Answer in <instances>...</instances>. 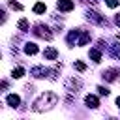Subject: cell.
Wrapping results in <instances>:
<instances>
[{
  "mask_svg": "<svg viewBox=\"0 0 120 120\" xmlns=\"http://www.w3.org/2000/svg\"><path fill=\"white\" fill-rule=\"evenodd\" d=\"M58 103V96L54 94V92H45V94H41L36 101H34V111L36 112H43L45 109H51L52 105H56Z\"/></svg>",
  "mask_w": 120,
  "mask_h": 120,
  "instance_id": "cell-1",
  "label": "cell"
},
{
  "mask_svg": "<svg viewBox=\"0 0 120 120\" xmlns=\"http://www.w3.org/2000/svg\"><path fill=\"white\" fill-rule=\"evenodd\" d=\"M30 73H32L34 77H38V79H41V77H49V75H51V79H54V73H56V71H52V69H45V68H41V66H36V68L30 69Z\"/></svg>",
  "mask_w": 120,
  "mask_h": 120,
  "instance_id": "cell-2",
  "label": "cell"
},
{
  "mask_svg": "<svg viewBox=\"0 0 120 120\" xmlns=\"http://www.w3.org/2000/svg\"><path fill=\"white\" fill-rule=\"evenodd\" d=\"M34 34L39 36V38H43V39H51V38H52V34L49 32V28H47L45 24H41V22L34 26Z\"/></svg>",
  "mask_w": 120,
  "mask_h": 120,
  "instance_id": "cell-3",
  "label": "cell"
},
{
  "mask_svg": "<svg viewBox=\"0 0 120 120\" xmlns=\"http://www.w3.org/2000/svg\"><path fill=\"white\" fill-rule=\"evenodd\" d=\"M86 19H88V21H92V22H96V24H101V26H105V24H107V19H105V17H101L99 13H96V11H86Z\"/></svg>",
  "mask_w": 120,
  "mask_h": 120,
  "instance_id": "cell-4",
  "label": "cell"
},
{
  "mask_svg": "<svg viewBox=\"0 0 120 120\" xmlns=\"http://www.w3.org/2000/svg\"><path fill=\"white\" fill-rule=\"evenodd\" d=\"M101 75H103V79H105V81H111V82H112V81H116V79H118L120 69H116V68H109V69H105Z\"/></svg>",
  "mask_w": 120,
  "mask_h": 120,
  "instance_id": "cell-5",
  "label": "cell"
},
{
  "mask_svg": "<svg viewBox=\"0 0 120 120\" xmlns=\"http://www.w3.org/2000/svg\"><path fill=\"white\" fill-rule=\"evenodd\" d=\"M56 8L60 11H71L75 8V4H73V0H58L56 2Z\"/></svg>",
  "mask_w": 120,
  "mask_h": 120,
  "instance_id": "cell-6",
  "label": "cell"
},
{
  "mask_svg": "<svg viewBox=\"0 0 120 120\" xmlns=\"http://www.w3.org/2000/svg\"><path fill=\"white\" fill-rule=\"evenodd\" d=\"M81 84H82V82H81L79 79H69V81L66 82V88H68L69 92H77V90L81 88Z\"/></svg>",
  "mask_w": 120,
  "mask_h": 120,
  "instance_id": "cell-7",
  "label": "cell"
},
{
  "mask_svg": "<svg viewBox=\"0 0 120 120\" xmlns=\"http://www.w3.org/2000/svg\"><path fill=\"white\" fill-rule=\"evenodd\" d=\"M6 103H8L9 107H19V105H21V98H19L17 94H9V96L6 98Z\"/></svg>",
  "mask_w": 120,
  "mask_h": 120,
  "instance_id": "cell-8",
  "label": "cell"
},
{
  "mask_svg": "<svg viewBox=\"0 0 120 120\" xmlns=\"http://www.w3.org/2000/svg\"><path fill=\"white\" fill-rule=\"evenodd\" d=\"M43 56H45L47 60H56V56H58V51H56L54 47H47V49L43 51Z\"/></svg>",
  "mask_w": 120,
  "mask_h": 120,
  "instance_id": "cell-9",
  "label": "cell"
},
{
  "mask_svg": "<svg viewBox=\"0 0 120 120\" xmlns=\"http://www.w3.org/2000/svg\"><path fill=\"white\" fill-rule=\"evenodd\" d=\"M84 103H86L88 107H92V109H96V107L99 105V99H98L96 96H92V94H88V96L84 98Z\"/></svg>",
  "mask_w": 120,
  "mask_h": 120,
  "instance_id": "cell-10",
  "label": "cell"
},
{
  "mask_svg": "<svg viewBox=\"0 0 120 120\" xmlns=\"http://www.w3.org/2000/svg\"><path fill=\"white\" fill-rule=\"evenodd\" d=\"M79 34H81V30H71V32H69V36H68V43H69V45H73V41L77 43V41H79V39H77V38H79Z\"/></svg>",
  "mask_w": 120,
  "mask_h": 120,
  "instance_id": "cell-11",
  "label": "cell"
},
{
  "mask_svg": "<svg viewBox=\"0 0 120 120\" xmlns=\"http://www.w3.org/2000/svg\"><path fill=\"white\" fill-rule=\"evenodd\" d=\"M24 52L26 54H36L38 52V45L36 43H26L24 45Z\"/></svg>",
  "mask_w": 120,
  "mask_h": 120,
  "instance_id": "cell-12",
  "label": "cell"
},
{
  "mask_svg": "<svg viewBox=\"0 0 120 120\" xmlns=\"http://www.w3.org/2000/svg\"><path fill=\"white\" fill-rule=\"evenodd\" d=\"M88 41H90V34L88 32H82L81 38H79V41H77V45H86Z\"/></svg>",
  "mask_w": 120,
  "mask_h": 120,
  "instance_id": "cell-13",
  "label": "cell"
},
{
  "mask_svg": "<svg viewBox=\"0 0 120 120\" xmlns=\"http://www.w3.org/2000/svg\"><path fill=\"white\" fill-rule=\"evenodd\" d=\"M90 58H92L94 62H101V52H99L98 49H90Z\"/></svg>",
  "mask_w": 120,
  "mask_h": 120,
  "instance_id": "cell-14",
  "label": "cell"
},
{
  "mask_svg": "<svg viewBox=\"0 0 120 120\" xmlns=\"http://www.w3.org/2000/svg\"><path fill=\"white\" fill-rule=\"evenodd\" d=\"M22 75H24V69L22 68H13V71H11V77L13 79H21Z\"/></svg>",
  "mask_w": 120,
  "mask_h": 120,
  "instance_id": "cell-15",
  "label": "cell"
},
{
  "mask_svg": "<svg viewBox=\"0 0 120 120\" xmlns=\"http://www.w3.org/2000/svg\"><path fill=\"white\" fill-rule=\"evenodd\" d=\"M45 9H47V6H45L43 2H38V4L34 6V13H45Z\"/></svg>",
  "mask_w": 120,
  "mask_h": 120,
  "instance_id": "cell-16",
  "label": "cell"
},
{
  "mask_svg": "<svg viewBox=\"0 0 120 120\" xmlns=\"http://www.w3.org/2000/svg\"><path fill=\"white\" fill-rule=\"evenodd\" d=\"M17 28L22 30V32H26V30H28V21H26V19H21V21L17 22Z\"/></svg>",
  "mask_w": 120,
  "mask_h": 120,
  "instance_id": "cell-17",
  "label": "cell"
},
{
  "mask_svg": "<svg viewBox=\"0 0 120 120\" xmlns=\"http://www.w3.org/2000/svg\"><path fill=\"white\" fill-rule=\"evenodd\" d=\"M75 69H77V71H84V69H86V64L77 60V62H75Z\"/></svg>",
  "mask_w": 120,
  "mask_h": 120,
  "instance_id": "cell-18",
  "label": "cell"
},
{
  "mask_svg": "<svg viewBox=\"0 0 120 120\" xmlns=\"http://www.w3.org/2000/svg\"><path fill=\"white\" fill-rule=\"evenodd\" d=\"M9 8H11V9H19V11L22 9V6H21L19 2H15V0H11V2H9Z\"/></svg>",
  "mask_w": 120,
  "mask_h": 120,
  "instance_id": "cell-19",
  "label": "cell"
},
{
  "mask_svg": "<svg viewBox=\"0 0 120 120\" xmlns=\"http://www.w3.org/2000/svg\"><path fill=\"white\" fill-rule=\"evenodd\" d=\"M105 4H107L109 8H116V6L120 4V0H105Z\"/></svg>",
  "mask_w": 120,
  "mask_h": 120,
  "instance_id": "cell-20",
  "label": "cell"
},
{
  "mask_svg": "<svg viewBox=\"0 0 120 120\" xmlns=\"http://www.w3.org/2000/svg\"><path fill=\"white\" fill-rule=\"evenodd\" d=\"M98 90H99V94H101V96H109V90H107L105 86H99Z\"/></svg>",
  "mask_w": 120,
  "mask_h": 120,
  "instance_id": "cell-21",
  "label": "cell"
},
{
  "mask_svg": "<svg viewBox=\"0 0 120 120\" xmlns=\"http://www.w3.org/2000/svg\"><path fill=\"white\" fill-rule=\"evenodd\" d=\"M114 21H116V24H120V15H116V19H114Z\"/></svg>",
  "mask_w": 120,
  "mask_h": 120,
  "instance_id": "cell-22",
  "label": "cell"
},
{
  "mask_svg": "<svg viewBox=\"0 0 120 120\" xmlns=\"http://www.w3.org/2000/svg\"><path fill=\"white\" fill-rule=\"evenodd\" d=\"M116 105H118V109H120V96L116 98Z\"/></svg>",
  "mask_w": 120,
  "mask_h": 120,
  "instance_id": "cell-23",
  "label": "cell"
},
{
  "mask_svg": "<svg viewBox=\"0 0 120 120\" xmlns=\"http://www.w3.org/2000/svg\"><path fill=\"white\" fill-rule=\"evenodd\" d=\"M84 2H90V4H98V0H84Z\"/></svg>",
  "mask_w": 120,
  "mask_h": 120,
  "instance_id": "cell-24",
  "label": "cell"
}]
</instances>
